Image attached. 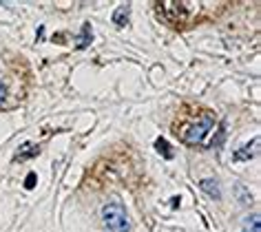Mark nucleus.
Listing matches in <instances>:
<instances>
[{"label":"nucleus","mask_w":261,"mask_h":232,"mask_svg":"<svg viewBox=\"0 0 261 232\" xmlns=\"http://www.w3.org/2000/svg\"><path fill=\"white\" fill-rule=\"evenodd\" d=\"M215 115L213 113H201L199 118H195V120H188L186 122V126L179 131V137L181 141H186V144H201L204 141V137L208 135V131L215 126Z\"/></svg>","instance_id":"f257e3e1"},{"label":"nucleus","mask_w":261,"mask_h":232,"mask_svg":"<svg viewBox=\"0 0 261 232\" xmlns=\"http://www.w3.org/2000/svg\"><path fill=\"white\" fill-rule=\"evenodd\" d=\"M100 217H102L104 228L109 232H130V219L122 204H117V201L104 204L100 210Z\"/></svg>","instance_id":"f03ea898"},{"label":"nucleus","mask_w":261,"mask_h":232,"mask_svg":"<svg viewBox=\"0 0 261 232\" xmlns=\"http://www.w3.org/2000/svg\"><path fill=\"white\" fill-rule=\"evenodd\" d=\"M199 188L206 192L211 199H221V188H219V182L217 179H201L199 182Z\"/></svg>","instance_id":"7ed1b4c3"},{"label":"nucleus","mask_w":261,"mask_h":232,"mask_svg":"<svg viewBox=\"0 0 261 232\" xmlns=\"http://www.w3.org/2000/svg\"><path fill=\"white\" fill-rule=\"evenodd\" d=\"M257 146H259V139L254 137L252 144H246L244 148H239V151L234 153V159H237V162H248V159H252L254 157V151H257Z\"/></svg>","instance_id":"20e7f679"},{"label":"nucleus","mask_w":261,"mask_h":232,"mask_svg":"<svg viewBox=\"0 0 261 232\" xmlns=\"http://www.w3.org/2000/svg\"><path fill=\"white\" fill-rule=\"evenodd\" d=\"M91 40H93V34H91V24L87 22V24L82 27V34H80V38H77L75 47H77V49H87L89 44H91Z\"/></svg>","instance_id":"39448f33"},{"label":"nucleus","mask_w":261,"mask_h":232,"mask_svg":"<svg viewBox=\"0 0 261 232\" xmlns=\"http://www.w3.org/2000/svg\"><path fill=\"white\" fill-rule=\"evenodd\" d=\"M259 212H252L250 217L244 219V232H261V225H259Z\"/></svg>","instance_id":"423d86ee"},{"label":"nucleus","mask_w":261,"mask_h":232,"mask_svg":"<svg viewBox=\"0 0 261 232\" xmlns=\"http://www.w3.org/2000/svg\"><path fill=\"white\" fill-rule=\"evenodd\" d=\"M34 155H38V146H34V144H22L20 148H18L16 159H29V157H34Z\"/></svg>","instance_id":"0eeeda50"},{"label":"nucleus","mask_w":261,"mask_h":232,"mask_svg":"<svg viewBox=\"0 0 261 232\" xmlns=\"http://www.w3.org/2000/svg\"><path fill=\"white\" fill-rule=\"evenodd\" d=\"M113 22L117 24V27H124V24L128 22V7H120L113 14Z\"/></svg>","instance_id":"6e6552de"},{"label":"nucleus","mask_w":261,"mask_h":232,"mask_svg":"<svg viewBox=\"0 0 261 232\" xmlns=\"http://www.w3.org/2000/svg\"><path fill=\"white\" fill-rule=\"evenodd\" d=\"M155 148H158L160 153H164V157H166V159H171V157H173V148H171V144H168L166 139H162V137H160L158 141H155Z\"/></svg>","instance_id":"1a4fd4ad"},{"label":"nucleus","mask_w":261,"mask_h":232,"mask_svg":"<svg viewBox=\"0 0 261 232\" xmlns=\"http://www.w3.org/2000/svg\"><path fill=\"white\" fill-rule=\"evenodd\" d=\"M237 195H239V199H241V201H244V204H250V201H252V197L246 192L244 186H239V188H237Z\"/></svg>","instance_id":"9d476101"},{"label":"nucleus","mask_w":261,"mask_h":232,"mask_svg":"<svg viewBox=\"0 0 261 232\" xmlns=\"http://www.w3.org/2000/svg\"><path fill=\"white\" fill-rule=\"evenodd\" d=\"M36 182H38L36 172H29V177L24 179V188H27V190H31V188H34V186H36Z\"/></svg>","instance_id":"9b49d317"},{"label":"nucleus","mask_w":261,"mask_h":232,"mask_svg":"<svg viewBox=\"0 0 261 232\" xmlns=\"http://www.w3.org/2000/svg\"><path fill=\"white\" fill-rule=\"evenodd\" d=\"M5 100H7V84H5V82H0V104H3Z\"/></svg>","instance_id":"f8f14e48"}]
</instances>
